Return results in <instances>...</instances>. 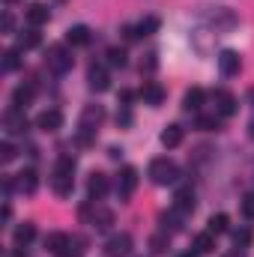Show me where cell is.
Here are the masks:
<instances>
[{"instance_id": "cell-1", "label": "cell", "mask_w": 254, "mask_h": 257, "mask_svg": "<svg viewBox=\"0 0 254 257\" xmlns=\"http://www.w3.org/2000/svg\"><path fill=\"white\" fill-rule=\"evenodd\" d=\"M177 177H180V171H177V165H174L168 156L150 162V180H153L156 186H171Z\"/></svg>"}, {"instance_id": "cell-2", "label": "cell", "mask_w": 254, "mask_h": 257, "mask_svg": "<svg viewBox=\"0 0 254 257\" xmlns=\"http://www.w3.org/2000/svg\"><path fill=\"white\" fill-rule=\"evenodd\" d=\"M138 183H141L138 168H123L120 177H117V194H120V200H129L135 194V189H138Z\"/></svg>"}, {"instance_id": "cell-3", "label": "cell", "mask_w": 254, "mask_h": 257, "mask_svg": "<svg viewBox=\"0 0 254 257\" xmlns=\"http://www.w3.org/2000/svg\"><path fill=\"white\" fill-rule=\"evenodd\" d=\"M48 69L54 72V75H66L69 69H72V54L60 48V45H54V48H48Z\"/></svg>"}, {"instance_id": "cell-4", "label": "cell", "mask_w": 254, "mask_h": 257, "mask_svg": "<svg viewBox=\"0 0 254 257\" xmlns=\"http://www.w3.org/2000/svg\"><path fill=\"white\" fill-rule=\"evenodd\" d=\"M138 96L147 102V105H153V108H159L165 99H168V93H165V87L162 84H156V81H147L141 90H138Z\"/></svg>"}, {"instance_id": "cell-5", "label": "cell", "mask_w": 254, "mask_h": 257, "mask_svg": "<svg viewBox=\"0 0 254 257\" xmlns=\"http://www.w3.org/2000/svg\"><path fill=\"white\" fill-rule=\"evenodd\" d=\"M129 251H132V236L129 233H114L105 242V254L108 257H126Z\"/></svg>"}, {"instance_id": "cell-6", "label": "cell", "mask_w": 254, "mask_h": 257, "mask_svg": "<svg viewBox=\"0 0 254 257\" xmlns=\"http://www.w3.org/2000/svg\"><path fill=\"white\" fill-rule=\"evenodd\" d=\"M215 111H218L221 117H233V114L239 111L236 96H233V93H227V90H218V93H215Z\"/></svg>"}, {"instance_id": "cell-7", "label": "cell", "mask_w": 254, "mask_h": 257, "mask_svg": "<svg viewBox=\"0 0 254 257\" xmlns=\"http://www.w3.org/2000/svg\"><path fill=\"white\" fill-rule=\"evenodd\" d=\"M218 69H221V75H227V78H230V75H239V69H242L239 54H236V51H230V48H227V51H221V54H218Z\"/></svg>"}, {"instance_id": "cell-8", "label": "cell", "mask_w": 254, "mask_h": 257, "mask_svg": "<svg viewBox=\"0 0 254 257\" xmlns=\"http://www.w3.org/2000/svg\"><path fill=\"white\" fill-rule=\"evenodd\" d=\"M36 126L42 128V132H57V128H63V114L57 108H48V111H42L36 117Z\"/></svg>"}, {"instance_id": "cell-9", "label": "cell", "mask_w": 254, "mask_h": 257, "mask_svg": "<svg viewBox=\"0 0 254 257\" xmlns=\"http://www.w3.org/2000/svg\"><path fill=\"white\" fill-rule=\"evenodd\" d=\"M87 84H90V90L105 93V90L111 87V78H108V72H105L102 66H90V72H87Z\"/></svg>"}, {"instance_id": "cell-10", "label": "cell", "mask_w": 254, "mask_h": 257, "mask_svg": "<svg viewBox=\"0 0 254 257\" xmlns=\"http://www.w3.org/2000/svg\"><path fill=\"white\" fill-rule=\"evenodd\" d=\"M108 189H111V183H108V177L102 174V171H93L90 174V180H87V192H90V197H105L108 194Z\"/></svg>"}, {"instance_id": "cell-11", "label": "cell", "mask_w": 254, "mask_h": 257, "mask_svg": "<svg viewBox=\"0 0 254 257\" xmlns=\"http://www.w3.org/2000/svg\"><path fill=\"white\" fill-rule=\"evenodd\" d=\"M102 120H105V111H102V105H87L84 111H81V126L84 128H96L102 126Z\"/></svg>"}, {"instance_id": "cell-12", "label": "cell", "mask_w": 254, "mask_h": 257, "mask_svg": "<svg viewBox=\"0 0 254 257\" xmlns=\"http://www.w3.org/2000/svg\"><path fill=\"white\" fill-rule=\"evenodd\" d=\"M6 128H9L12 135H24V132H27V117H24L21 108H9V111H6Z\"/></svg>"}, {"instance_id": "cell-13", "label": "cell", "mask_w": 254, "mask_h": 257, "mask_svg": "<svg viewBox=\"0 0 254 257\" xmlns=\"http://www.w3.org/2000/svg\"><path fill=\"white\" fill-rule=\"evenodd\" d=\"M48 18H51V9H48L45 3L27 6V21H30V27H42V24H48Z\"/></svg>"}, {"instance_id": "cell-14", "label": "cell", "mask_w": 254, "mask_h": 257, "mask_svg": "<svg viewBox=\"0 0 254 257\" xmlns=\"http://www.w3.org/2000/svg\"><path fill=\"white\" fill-rule=\"evenodd\" d=\"M183 138H186V128L180 126V123H171V126H165V132H162V144H165L168 150L180 147V144H183Z\"/></svg>"}, {"instance_id": "cell-15", "label": "cell", "mask_w": 254, "mask_h": 257, "mask_svg": "<svg viewBox=\"0 0 254 257\" xmlns=\"http://www.w3.org/2000/svg\"><path fill=\"white\" fill-rule=\"evenodd\" d=\"M203 102H206L203 87H191V90H186V96H183V108H186V111H200Z\"/></svg>"}, {"instance_id": "cell-16", "label": "cell", "mask_w": 254, "mask_h": 257, "mask_svg": "<svg viewBox=\"0 0 254 257\" xmlns=\"http://www.w3.org/2000/svg\"><path fill=\"white\" fill-rule=\"evenodd\" d=\"M51 189H54V194H60V197H69L72 189H75V177H69V174H57V171H54V177H51Z\"/></svg>"}, {"instance_id": "cell-17", "label": "cell", "mask_w": 254, "mask_h": 257, "mask_svg": "<svg viewBox=\"0 0 254 257\" xmlns=\"http://www.w3.org/2000/svg\"><path fill=\"white\" fill-rule=\"evenodd\" d=\"M69 245H72V239L66 236V233H51V236H45V248L51 251V254H66L69 251Z\"/></svg>"}, {"instance_id": "cell-18", "label": "cell", "mask_w": 254, "mask_h": 257, "mask_svg": "<svg viewBox=\"0 0 254 257\" xmlns=\"http://www.w3.org/2000/svg\"><path fill=\"white\" fill-rule=\"evenodd\" d=\"M162 230L165 233H177V230H183V212L174 206L171 212H162Z\"/></svg>"}, {"instance_id": "cell-19", "label": "cell", "mask_w": 254, "mask_h": 257, "mask_svg": "<svg viewBox=\"0 0 254 257\" xmlns=\"http://www.w3.org/2000/svg\"><path fill=\"white\" fill-rule=\"evenodd\" d=\"M39 42H42L39 30H36V27H30V30H24V33L15 39V48H18V51H30V48H36Z\"/></svg>"}, {"instance_id": "cell-20", "label": "cell", "mask_w": 254, "mask_h": 257, "mask_svg": "<svg viewBox=\"0 0 254 257\" xmlns=\"http://www.w3.org/2000/svg\"><path fill=\"white\" fill-rule=\"evenodd\" d=\"M90 224H93L96 230H108V227L114 224V212H111V209H105V206H99V209H93Z\"/></svg>"}, {"instance_id": "cell-21", "label": "cell", "mask_w": 254, "mask_h": 257, "mask_svg": "<svg viewBox=\"0 0 254 257\" xmlns=\"http://www.w3.org/2000/svg\"><path fill=\"white\" fill-rule=\"evenodd\" d=\"M66 42H69V45H87V42H90V27H84V24L69 27V30H66Z\"/></svg>"}, {"instance_id": "cell-22", "label": "cell", "mask_w": 254, "mask_h": 257, "mask_svg": "<svg viewBox=\"0 0 254 257\" xmlns=\"http://www.w3.org/2000/svg\"><path fill=\"white\" fill-rule=\"evenodd\" d=\"M215 248V233H209V230H203V233H197L194 236V254H209Z\"/></svg>"}, {"instance_id": "cell-23", "label": "cell", "mask_w": 254, "mask_h": 257, "mask_svg": "<svg viewBox=\"0 0 254 257\" xmlns=\"http://www.w3.org/2000/svg\"><path fill=\"white\" fill-rule=\"evenodd\" d=\"M30 102H33V87H24V84H21V87L12 90V108H21V111H24Z\"/></svg>"}, {"instance_id": "cell-24", "label": "cell", "mask_w": 254, "mask_h": 257, "mask_svg": "<svg viewBox=\"0 0 254 257\" xmlns=\"http://www.w3.org/2000/svg\"><path fill=\"white\" fill-rule=\"evenodd\" d=\"M33 239H36V224L24 221V224L15 227V245H30Z\"/></svg>"}, {"instance_id": "cell-25", "label": "cell", "mask_w": 254, "mask_h": 257, "mask_svg": "<svg viewBox=\"0 0 254 257\" xmlns=\"http://www.w3.org/2000/svg\"><path fill=\"white\" fill-rule=\"evenodd\" d=\"M174 206H177L183 215H186V212H191V209H194V192H191V189H180V192H177V197H174Z\"/></svg>"}, {"instance_id": "cell-26", "label": "cell", "mask_w": 254, "mask_h": 257, "mask_svg": "<svg viewBox=\"0 0 254 257\" xmlns=\"http://www.w3.org/2000/svg\"><path fill=\"white\" fill-rule=\"evenodd\" d=\"M206 230L215 233V236H218V233H227V230H230V218H227L224 212H215V215H209V227H206Z\"/></svg>"}, {"instance_id": "cell-27", "label": "cell", "mask_w": 254, "mask_h": 257, "mask_svg": "<svg viewBox=\"0 0 254 257\" xmlns=\"http://www.w3.org/2000/svg\"><path fill=\"white\" fill-rule=\"evenodd\" d=\"M18 189L27 194H33L36 189H39V180H36V171H21L18 174Z\"/></svg>"}, {"instance_id": "cell-28", "label": "cell", "mask_w": 254, "mask_h": 257, "mask_svg": "<svg viewBox=\"0 0 254 257\" xmlns=\"http://www.w3.org/2000/svg\"><path fill=\"white\" fill-rule=\"evenodd\" d=\"M159 27H162V18H159V15H147V18L138 21V33H141V36H153Z\"/></svg>"}, {"instance_id": "cell-29", "label": "cell", "mask_w": 254, "mask_h": 257, "mask_svg": "<svg viewBox=\"0 0 254 257\" xmlns=\"http://www.w3.org/2000/svg\"><path fill=\"white\" fill-rule=\"evenodd\" d=\"M150 248H153V254H168V248H171V239H168V233L162 230V233L150 236Z\"/></svg>"}, {"instance_id": "cell-30", "label": "cell", "mask_w": 254, "mask_h": 257, "mask_svg": "<svg viewBox=\"0 0 254 257\" xmlns=\"http://www.w3.org/2000/svg\"><path fill=\"white\" fill-rule=\"evenodd\" d=\"M194 128H200V132H218V117H206V114H200V117L194 120Z\"/></svg>"}, {"instance_id": "cell-31", "label": "cell", "mask_w": 254, "mask_h": 257, "mask_svg": "<svg viewBox=\"0 0 254 257\" xmlns=\"http://www.w3.org/2000/svg\"><path fill=\"white\" fill-rule=\"evenodd\" d=\"M18 54H21L18 48H9V51L3 54V72H15V69H18V63H21Z\"/></svg>"}, {"instance_id": "cell-32", "label": "cell", "mask_w": 254, "mask_h": 257, "mask_svg": "<svg viewBox=\"0 0 254 257\" xmlns=\"http://www.w3.org/2000/svg\"><path fill=\"white\" fill-rule=\"evenodd\" d=\"M233 245H236V248H248V245H251V230H248V227L233 230Z\"/></svg>"}, {"instance_id": "cell-33", "label": "cell", "mask_w": 254, "mask_h": 257, "mask_svg": "<svg viewBox=\"0 0 254 257\" xmlns=\"http://www.w3.org/2000/svg\"><path fill=\"white\" fill-rule=\"evenodd\" d=\"M108 63L123 69L126 66V48H108Z\"/></svg>"}, {"instance_id": "cell-34", "label": "cell", "mask_w": 254, "mask_h": 257, "mask_svg": "<svg viewBox=\"0 0 254 257\" xmlns=\"http://www.w3.org/2000/svg\"><path fill=\"white\" fill-rule=\"evenodd\" d=\"M54 171H57V174H69V177H72V174H75V156H60Z\"/></svg>"}, {"instance_id": "cell-35", "label": "cell", "mask_w": 254, "mask_h": 257, "mask_svg": "<svg viewBox=\"0 0 254 257\" xmlns=\"http://www.w3.org/2000/svg\"><path fill=\"white\" fill-rule=\"evenodd\" d=\"M239 209H242V215H245V218H254V192L242 197V203H239Z\"/></svg>"}, {"instance_id": "cell-36", "label": "cell", "mask_w": 254, "mask_h": 257, "mask_svg": "<svg viewBox=\"0 0 254 257\" xmlns=\"http://www.w3.org/2000/svg\"><path fill=\"white\" fill-rule=\"evenodd\" d=\"M0 156H3V162H12V159H15V147H12L9 141H3V144H0Z\"/></svg>"}, {"instance_id": "cell-37", "label": "cell", "mask_w": 254, "mask_h": 257, "mask_svg": "<svg viewBox=\"0 0 254 257\" xmlns=\"http://www.w3.org/2000/svg\"><path fill=\"white\" fill-rule=\"evenodd\" d=\"M159 66V54H147V60L141 63V72H153Z\"/></svg>"}, {"instance_id": "cell-38", "label": "cell", "mask_w": 254, "mask_h": 257, "mask_svg": "<svg viewBox=\"0 0 254 257\" xmlns=\"http://www.w3.org/2000/svg\"><path fill=\"white\" fill-rule=\"evenodd\" d=\"M132 120H135V117H132V111H129L126 105H123V111L117 114V123H120V126L126 128V126H132Z\"/></svg>"}, {"instance_id": "cell-39", "label": "cell", "mask_w": 254, "mask_h": 257, "mask_svg": "<svg viewBox=\"0 0 254 257\" xmlns=\"http://www.w3.org/2000/svg\"><path fill=\"white\" fill-rule=\"evenodd\" d=\"M123 36H126L129 42H132V39H138V36H141V33H138V24H135V27H132V24H126V27H123Z\"/></svg>"}, {"instance_id": "cell-40", "label": "cell", "mask_w": 254, "mask_h": 257, "mask_svg": "<svg viewBox=\"0 0 254 257\" xmlns=\"http://www.w3.org/2000/svg\"><path fill=\"white\" fill-rule=\"evenodd\" d=\"M135 96H138V93H132V90H120V96H117V99L129 108V102H135Z\"/></svg>"}, {"instance_id": "cell-41", "label": "cell", "mask_w": 254, "mask_h": 257, "mask_svg": "<svg viewBox=\"0 0 254 257\" xmlns=\"http://www.w3.org/2000/svg\"><path fill=\"white\" fill-rule=\"evenodd\" d=\"M12 27H15V18L6 12V15H3V33H12Z\"/></svg>"}, {"instance_id": "cell-42", "label": "cell", "mask_w": 254, "mask_h": 257, "mask_svg": "<svg viewBox=\"0 0 254 257\" xmlns=\"http://www.w3.org/2000/svg\"><path fill=\"white\" fill-rule=\"evenodd\" d=\"M248 138H251V141H254V117H251V120H248Z\"/></svg>"}, {"instance_id": "cell-43", "label": "cell", "mask_w": 254, "mask_h": 257, "mask_svg": "<svg viewBox=\"0 0 254 257\" xmlns=\"http://www.w3.org/2000/svg\"><path fill=\"white\" fill-rule=\"evenodd\" d=\"M224 257H245V254H242V251L236 248V251H230V254H224Z\"/></svg>"}, {"instance_id": "cell-44", "label": "cell", "mask_w": 254, "mask_h": 257, "mask_svg": "<svg viewBox=\"0 0 254 257\" xmlns=\"http://www.w3.org/2000/svg\"><path fill=\"white\" fill-rule=\"evenodd\" d=\"M248 102H251V105H254V87H251V90H248Z\"/></svg>"}]
</instances>
